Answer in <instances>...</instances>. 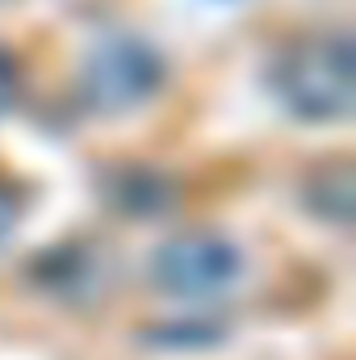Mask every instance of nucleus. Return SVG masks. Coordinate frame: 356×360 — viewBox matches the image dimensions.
<instances>
[{"mask_svg": "<svg viewBox=\"0 0 356 360\" xmlns=\"http://www.w3.org/2000/svg\"><path fill=\"white\" fill-rule=\"evenodd\" d=\"M272 89L302 122H344L352 113V38L327 30L293 42L276 59Z\"/></svg>", "mask_w": 356, "mask_h": 360, "instance_id": "nucleus-1", "label": "nucleus"}, {"mask_svg": "<svg viewBox=\"0 0 356 360\" xmlns=\"http://www.w3.org/2000/svg\"><path fill=\"white\" fill-rule=\"evenodd\" d=\"M17 84H21V72H17L13 55H8V51H0V113L13 105V96H17Z\"/></svg>", "mask_w": 356, "mask_h": 360, "instance_id": "nucleus-4", "label": "nucleus"}, {"mask_svg": "<svg viewBox=\"0 0 356 360\" xmlns=\"http://www.w3.org/2000/svg\"><path fill=\"white\" fill-rule=\"evenodd\" d=\"M151 276L172 297H214L239 276V252L218 231H180L155 252Z\"/></svg>", "mask_w": 356, "mask_h": 360, "instance_id": "nucleus-3", "label": "nucleus"}, {"mask_svg": "<svg viewBox=\"0 0 356 360\" xmlns=\"http://www.w3.org/2000/svg\"><path fill=\"white\" fill-rule=\"evenodd\" d=\"M17 218H21V205H17V193L0 184V239H8V231L17 226Z\"/></svg>", "mask_w": 356, "mask_h": 360, "instance_id": "nucleus-5", "label": "nucleus"}, {"mask_svg": "<svg viewBox=\"0 0 356 360\" xmlns=\"http://www.w3.org/2000/svg\"><path fill=\"white\" fill-rule=\"evenodd\" d=\"M164 80V59L139 38H109L84 59V101L101 113H126L143 105Z\"/></svg>", "mask_w": 356, "mask_h": 360, "instance_id": "nucleus-2", "label": "nucleus"}]
</instances>
